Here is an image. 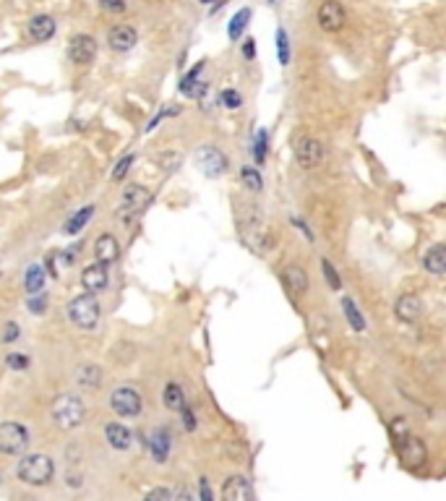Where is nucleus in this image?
<instances>
[{
	"instance_id": "1",
	"label": "nucleus",
	"mask_w": 446,
	"mask_h": 501,
	"mask_svg": "<svg viewBox=\"0 0 446 501\" xmlns=\"http://www.w3.org/2000/svg\"><path fill=\"white\" fill-rule=\"evenodd\" d=\"M16 475L26 485H48L55 475V462L48 454H26L24 460H18Z\"/></svg>"
},
{
	"instance_id": "2",
	"label": "nucleus",
	"mask_w": 446,
	"mask_h": 501,
	"mask_svg": "<svg viewBox=\"0 0 446 501\" xmlns=\"http://www.w3.org/2000/svg\"><path fill=\"white\" fill-rule=\"evenodd\" d=\"M50 412H52L55 426L63 431H71V429H76V426H82L84 415H87L82 400H79V397H71V395L57 397L55 402H52V407H50Z\"/></svg>"
},
{
	"instance_id": "3",
	"label": "nucleus",
	"mask_w": 446,
	"mask_h": 501,
	"mask_svg": "<svg viewBox=\"0 0 446 501\" xmlns=\"http://www.w3.org/2000/svg\"><path fill=\"white\" fill-rule=\"evenodd\" d=\"M68 316L71 321L79 326V329H94L99 324V316H102V306L94 292H84L79 298H73L68 303Z\"/></svg>"
},
{
	"instance_id": "4",
	"label": "nucleus",
	"mask_w": 446,
	"mask_h": 501,
	"mask_svg": "<svg viewBox=\"0 0 446 501\" xmlns=\"http://www.w3.org/2000/svg\"><path fill=\"white\" fill-rule=\"evenodd\" d=\"M29 446V431L16 421L0 423V454H18Z\"/></svg>"
},
{
	"instance_id": "5",
	"label": "nucleus",
	"mask_w": 446,
	"mask_h": 501,
	"mask_svg": "<svg viewBox=\"0 0 446 501\" xmlns=\"http://www.w3.org/2000/svg\"><path fill=\"white\" fill-rule=\"evenodd\" d=\"M397 449H399V460H402V465L410 470H420L423 465H425V460H428V449H425V444H423V439L418 436H402L397 441Z\"/></svg>"
},
{
	"instance_id": "6",
	"label": "nucleus",
	"mask_w": 446,
	"mask_h": 501,
	"mask_svg": "<svg viewBox=\"0 0 446 501\" xmlns=\"http://www.w3.org/2000/svg\"><path fill=\"white\" fill-rule=\"evenodd\" d=\"M110 407L121 418H136L141 412V395L133 387H118L110 397Z\"/></svg>"
},
{
	"instance_id": "7",
	"label": "nucleus",
	"mask_w": 446,
	"mask_h": 501,
	"mask_svg": "<svg viewBox=\"0 0 446 501\" xmlns=\"http://www.w3.org/2000/svg\"><path fill=\"white\" fill-rule=\"evenodd\" d=\"M196 165H199V170L206 178H217V175H222V172L228 170V157L219 152L217 146H201L196 152Z\"/></svg>"
},
{
	"instance_id": "8",
	"label": "nucleus",
	"mask_w": 446,
	"mask_h": 501,
	"mask_svg": "<svg viewBox=\"0 0 446 501\" xmlns=\"http://www.w3.org/2000/svg\"><path fill=\"white\" fill-rule=\"evenodd\" d=\"M316 21L324 32L329 34L340 32L342 26H345V9H342L340 0H324V3L318 6Z\"/></svg>"
},
{
	"instance_id": "9",
	"label": "nucleus",
	"mask_w": 446,
	"mask_h": 501,
	"mask_svg": "<svg viewBox=\"0 0 446 501\" xmlns=\"http://www.w3.org/2000/svg\"><path fill=\"white\" fill-rule=\"evenodd\" d=\"M152 204V194L146 191L144 186H128L123 191V199H121V217H133L138 211L149 207Z\"/></svg>"
},
{
	"instance_id": "10",
	"label": "nucleus",
	"mask_w": 446,
	"mask_h": 501,
	"mask_svg": "<svg viewBox=\"0 0 446 501\" xmlns=\"http://www.w3.org/2000/svg\"><path fill=\"white\" fill-rule=\"evenodd\" d=\"M68 57L79 65H89L97 57V40L91 34H76L68 45Z\"/></svg>"
},
{
	"instance_id": "11",
	"label": "nucleus",
	"mask_w": 446,
	"mask_h": 501,
	"mask_svg": "<svg viewBox=\"0 0 446 501\" xmlns=\"http://www.w3.org/2000/svg\"><path fill=\"white\" fill-rule=\"evenodd\" d=\"M295 157H298L303 170H313L324 160V146L316 138H303L301 144H298V149H295Z\"/></svg>"
},
{
	"instance_id": "12",
	"label": "nucleus",
	"mask_w": 446,
	"mask_h": 501,
	"mask_svg": "<svg viewBox=\"0 0 446 501\" xmlns=\"http://www.w3.org/2000/svg\"><path fill=\"white\" fill-rule=\"evenodd\" d=\"M253 488L243 475H230L222 485V499L225 501H253Z\"/></svg>"
},
{
	"instance_id": "13",
	"label": "nucleus",
	"mask_w": 446,
	"mask_h": 501,
	"mask_svg": "<svg viewBox=\"0 0 446 501\" xmlns=\"http://www.w3.org/2000/svg\"><path fill=\"white\" fill-rule=\"evenodd\" d=\"M110 282V275H107L105 264H87L82 272V285L87 292H102Z\"/></svg>"
},
{
	"instance_id": "14",
	"label": "nucleus",
	"mask_w": 446,
	"mask_h": 501,
	"mask_svg": "<svg viewBox=\"0 0 446 501\" xmlns=\"http://www.w3.org/2000/svg\"><path fill=\"white\" fill-rule=\"evenodd\" d=\"M107 42H110V48H113L115 53H128V50L136 48L138 34H136V29H133V26L121 24V26H113V29H110V34H107Z\"/></svg>"
},
{
	"instance_id": "15",
	"label": "nucleus",
	"mask_w": 446,
	"mask_h": 501,
	"mask_svg": "<svg viewBox=\"0 0 446 501\" xmlns=\"http://www.w3.org/2000/svg\"><path fill=\"white\" fill-rule=\"evenodd\" d=\"M282 285L284 290L290 292L292 298H298V295H303V292L308 290V275H306V269L303 267H284L282 272Z\"/></svg>"
},
{
	"instance_id": "16",
	"label": "nucleus",
	"mask_w": 446,
	"mask_h": 501,
	"mask_svg": "<svg viewBox=\"0 0 446 501\" xmlns=\"http://www.w3.org/2000/svg\"><path fill=\"white\" fill-rule=\"evenodd\" d=\"M26 32H29V40L34 42H48L52 34H55V18L52 16H45V13H40V16L29 18V26H26Z\"/></svg>"
},
{
	"instance_id": "17",
	"label": "nucleus",
	"mask_w": 446,
	"mask_h": 501,
	"mask_svg": "<svg viewBox=\"0 0 446 501\" xmlns=\"http://www.w3.org/2000/svg\"><path fill=\"white\" fill-rule=\"evenodd\" d=\"M94 256H97L99 264H113L121 256V246H118L113 235H99L97 243H94Z\"/></svg>"
},
{
	"instance_id": "18",
	"label": "nucleus",
	"mask_w": 446,
	"mask_h": 501,
	"mask_svg": "<svg viewBox=\"0 0 446 501\" xmlns=\"http://www.w3.org/2000/svg\"><path fill=\"white\" fill-rule=\"evenodd\" d=\"M394 314H397L399 321H415L418 316L423 314V303L418 295H402L394 306Z\"/></svg>"
},
{
	"instance_id": "19",
	"label": "nucleus",
	"mask_w": 446,
	"mask_h": 501,
	"mask_svg": "<svg viewBox=\"0 0 446 501\" xmlns=\"http://www.w3.org/2000/svg\"><path fill=\"white\" fill-rule=\"evenodd\" d=\"M76 381L82 389H99L102 387V368L97 363H84L76 371Z\"/></svg>"
},
{
	"instance_id": "20",
	"label": "nucleus",
	"mask_w": 446,
	"mask_h": 501,
	"mask_svg": "<svg viewBox=\"0 0 446 501\" xmlns=\"http://www.w3.org/2000/svg\"><path fill=\"white\" fill-rule=\"evenodd\" d=\"M105 439H107V444L115 446V449H128L130 441H133L130 431L126 429V426H121V423H107L105 426Z\"/></svg>"
},
{
	"instance_id": "21",
	"label": "nucleus",
	"mask_w": 446,
	"mask_h": 501,
	"mask_svg": "<svg viewBox=\"0 0 446 501\" xmlns=\"http://www.w3.org/2000/svg\"><path fill=\"white\" fill-rule=\"evenodd\" d=\"M423 267L428 269L430 275H444L446 272V248L438 243L433 246L430 250H425V256H423Z\"/></svg>"
},
{
	"instance_id": "22",
	"label": "nucleus",
	"mask_w": 446,
	"mask_h": 501,
	"mask_svg": "<svg viewBox=\"0 0 446 501\" xmlns=\"http://www.w3.org/2000/svg\"><path fill=\"white\" fill-rule=\"evenodd\" d=\"M94 209H97L94 204H87V207H82V209L76 211V214H73V217L63 225V233H65V235L82 233L84 227H87V222H89V219L94 217Z\"/></svg>"
},
{
	"instance_id": "23",
	"label": "nucleus",
	"mask_w": 446,
	"mask_h": 501,
	"mask_svg": "<svg viewBox=\"0 0 446 501\" xmlns=\"http://www.w3.org/2000/svg\"><path fill=\"white\" fill-rule=\"evenodd\" d=\"M149 446H152V457L157 462H167V457H170V434H167V429L155 431Z\"/></svg>"
},
{
	"instance_id": "24",
	"label": "nucleus",
	"mask_w": 446,
	"mask_h": 501,
	"mask_svg": "<svg viewBox=\"0 0 446 501\" xmlns=\"http://www.w3.org/2000/svg\"><path fill=\"white\" fill-rule=\"evenodd\" d=\"M45 277H48V272L40 267V264H34V267L26 269L24 275V287L29 295H34V292H40L42 287H45Z\"/></svg>"
},
{
	"instance_id": "25",
	"label": "nucleus",
	"mask_w": 446,
	"mask_h": 501,
	"mask_svg": "<svg viewBox=\"0 0 446 501\" xmlns=\"http://www.w3.org/2000/svg\"><path fill=\"white\" fill-rule=\"evenodd\" d=\"M165 404H167L172 412H180L186 407V395H183V387H180V384L170 381V384L165 387Z\"/></svg>"
},
{
	"instance_id": "26",
	"label": "nucleus",
	"mask_w": 446,
	"mask_h": 501,
	"mask_svg": "<svg viewBox=\"0 0 446 501\" xmlns=\"http://www.w3.org/2000/svg\"><path fill=\"white\" fill-rule=\"evenodd\" d=\"M342 308H345V316H347L350 326H352L355 331H363L365 329V319H363V314L357 311L355 303H352L350 298H342Z\"/></svg>"
},
{
	"instance_id": "27",
	"label": "nucleus",
	"mask_w": 446,
	"mask_h": 501,
	"mask_svg": "<svg viewBox=\"0 0 446 501\" xmlns=\"http://www.w3.org/2000/svg\"><path fill=\"white\" fill-rule=\"evenodd\" d=\"M248 18H251V9H240L235 16H233V21H230V29H228L230 40H238V37L243 34V29L248 26Z\"/></svg>"
},
{
	"instance_id": "28",
	"label": "nucleus",
	"mask_w": 446,
	"mask_h": 501,
	"mask_svg": "<svg viewBox=\"0 0 446 501\" xmlns=\"http://www.w3.org/2000/svg\"><path fill=\"white\" fill-rule=\"evenodd\" d=\"M277 55H279V63L287 65L290 63V40H287V32L282 26L277 29Z\"/></svg>"
},
{
	"instance_id": "29",
	"label": "nucleus",
	"mask_w": 446,
	"mask_h": 501,
	"mask_svg": "<svg viewBox=\"0 0 446 501\" xmlns=\"http://www.w3.org/2000/svg\"><path fill=\"white\" fill-rule=\"evenodd\" d=\"M240 178H243L248 191H261V188H264V178H261V172L256 170V167H243Z\"/></svg>"
},
{
	"instance_id": "30",
	"label": "nucleus",
	"mask_w": 446,
	"mask_h": 501,
	"mask_svg": "<svg viewBox=\"0 0 446 501\" xmlns=\"http://www.w3.org/2000/svg\"><path fill=\"white\" fill-rule=\"evenodd\" d=\"M201 68H204V63H199V65L194 68V71H191V73L186 76V79H183V84H180V92H183V94H188V97H194V94H196L194 84H196V79H199Z\"/></svg>"
},
{
	"instance_id": "31",
	"label": "nucleus",
	"mask_w": 446,
	"mask_h": 501,
	"mask_svg": "<svg viewBox=\"0 0 446 501\" xmlns=\"http://www.w3.org/2000/svg\"><path fill=\"white\" fill-rule=\"evenodd\" d=\"M321 269H324V277H326V282H329V287L340 290L342 282H340V277H337V269H334L332 261H329V259H321Z\"/></svg>"
},
{
	"instance_id": "32",
	"label": "nucleus",
	"mask_w": 446,
	"mask_h": 501,
	"mask_svg": "<svg viewBox=\"0 0 446 501\" xmlns=\"http://www.w3.org/2000/svg\"><path fill=\"white\" fill-rule=\"evenodd\" d=\"M253 157H256V162H264V157H267V131H259L256 133V141H253Z\"/></svg>"
},
{
	"instance_id": "33",
	"label": "nucleus",
	"mask_w": 446,
	"mask_h": 501,
	"mask_svg": "<svg viewBox=\"0 0 446 501\" xmlns=\"http://www.w3.org/2000/svg\"><path fill=\"white\" fill-rule=\"evenodd\" d=\"M133 160H136L133 154H126V157H123V160L115 165L113 180H123V178H126V175H128V170H130V165H133Z\"/></svg>"
},
{
	"instance_id": "34",
	"label": "nucleus",
	"mask_w": 446,
	"mask_h": 501,
	"mask_svg": "<svg viewBox=\"0 0 446 501\" xmlns=\"http://www.w3.org/2000/svg\"><path fill=\"white\" fill-rule=\"evenodd\" d=\"M389 434H391V439H394V444L407 434V421L402 418V415H397V418L389 423Z\"/></svg>"
},
{
	"instance_id": "35",
	"label": "nucleus",
	"mask_w": 446,
	"mask_h": 501,
	"mask_svg": "<svg viewBox=\"0 0 446 501\" xmlns=\"http://www.w3.org/2000/svg\"><path fill=\"white\" fill-rule=\"evenodd\" d=\"M6 363H9V368H16V371H21V368H29V356H21V353H11V356H6Z\"/></svg>"
},
{
	"instance_id": "36",
	"label": "nucleus",
	"mask_w": 446,
	"mask_h": 501,
	"mask_svg": "<svg viewBox=\"0 0 446 501\" xmlns=\"http://www.w3.org/2000/svg\"><path fill=\"white\" fill-rule=\"evenodd\" d=\"M222 102H225V107H230V110H238V107L243 105V97H240L235 89H228V92H222Z\"/></svg>"
},
{
	"instance_id": "37",
	"label": "nucleus",
	"mask_w": 446,
	"mask_h": 501,
	"mask_svg": "<svg viewBox=\"0 0 446 501\" xmlns=\"http://www.w3.org/2000/svg\"><path fill=\"white\" fill-rule=\"evenodd\" d=\"M99 9L107 13H123L128 6H126V0H99Z\"/></svg>"
},
{
	"instance_id": "38",
	"label": "nucleus",
	"mask_w": 446,
	"mask_h": 501,
	"mask_svg": "<svg viewBox=\"0 0 446 501\" xmlns=\"http://www.w3.org/2000/svg\"><path fill=\"white\" fill-rule=\"evenodd\" d=\"M26 306H29V311H34V314H42L45 311V292H34V295H29V300H26Z\"/></svg>"
},
{
	"instance_id": "39",
	"label": "nucleus",
	"mask_w": 446,
	"mask_h": 501,
	"mask_svg": "<svg viewBox=\"0 0 446 501\" xmlns=\"http://www.w3.org/2000/svg\"><path fill=\"white\" fill-rule=\"evenodd\" d=\"M16 340H18V324L9 321L6 324V329H3V342L9 345V342H16Z\"/></svg>"
},
{
	"instance_id": "40",
	"label": "nucleus",
	"mask_w": 446,
	"mask_h": 501,
	"mask_svg": "<svg viewBox=\"0 0 446 501\" xmlns=\"http://www.w3.org/2000/svg\"><path fill=\"white\" fill-rule=\"evenodd\" d=\"M180 415H183V426H186V431H194L196 429V418H194V412L188 410V404L180 410Z\"/></svg>"
},
{
	"instance_id": "41",
	"label": "nucleus",
	"mask_w": 446,
	"mask_h": 501,
	"mask_svg": "<svg viewBox=\"0 0 446 501\" xmlns=\"http://www.w3.org/2000/svg\"><path fill=\"white\" fill-rule=\"evenodd\" d=\"M155 499H172V491H167V488H155V491L146 493V501H155Z\"/></svg>"
},
{
	"instance_id": "42",
	"label": "nucleus",
	"mask_w": 446,
	"mask_h": 501,
	"mask_svg": "<svg viewBox=\"0 0 446 501\" xmlns=\"http://www.w3.org/2000/svg\"><path fill=\"white\" fill-rule=\"evenodd\" d=\"M243 55L248 57V60H251V57L256 55V42H253V40H245V45H243Z\"/></svg>"
},
{
	"instance_id": "43",
	"label": "nucleus",
	"mask_w": 446,
	"mask_h": 501,
	"mask_svg": "<svg viewBox=\"0 0 446 501\" xmlns=\"http://www.w3.org/2000/svg\"><path fill=\"white\" fill-rule=\"evenodd\" d=\"M201 499L211 501V491H209V483H206V480H201Z\"/></svg>"
},
{
	"instance_id": "44",
	"label": "nucleus",
	"mask_w": 446,
	"mask_h": 501,
	"mask_svg": "<svg viewBox=\"0 0 446 501\" xmlns=\"http://www.w3.org/2000/svg\"><path fill=\"white\" fill-rule=\"evenodd\" d=\"M199 3H206V6H211V3H214V0H199Z\"/></svg>"
},
{
	"instance_id": "45",
	"label": "nucleus",
	"mask_w": 446,
	"mask_h": 501,
	"mask_svg": "<svg viewBox=\"0 0 446 501\" xmlns=\"http://www.w3.org/2000/svg\"><path fill=\"white\" fill-rule=\"evenodd\" d=\"M269 3H279V0H269Z\"/></svg>"
}]
</instances>
